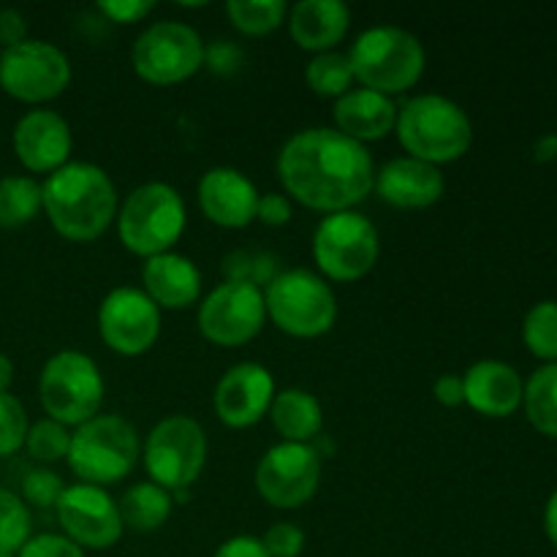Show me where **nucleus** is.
<instances>
[{"instance_id": "16", "label": "nucleus", "mask_w": 557, "mask_h": 557, "mask_svg": "<svg viewBox=\"0 0 557 557\" xmlns=\"http://www.w3.org/2000/svg\"><path fill=\"white\" fill-rule=\"evenodd\" d=\"M54 511L63 536H69L82 549H109L123 539L125 525L120 506L107 493V487L85 482L69 484Z\"/></svg>"}, {"instance_id": "3", "label": "nucleus", "mask_w": 557, "mask_h": 557, "mask_svg": "<svg viewBox=\"0 0 557 557\" xmlns=\"http://www.w3.org/2000/svg\"><path fill=\"white\" fill-rule=\"evenodd\" d=\"M395 134L408 156L438 169L460 161L473 145V123L466 109L438 92H422L397 107Z\"/></svg>"}, {"instance_id": "45", "label": "nucleus", "mask_w": 557, "mask_h": 557, "mask_svg": "<svg viewBox=\"0 0 557 557\" xmlns=\"http://www.w3.org/2000/svg\"><path fill=\"white\" fill-rule=\"evenodd\" d=\"M533 158H536L539 163L557 161V134L539 136L536 145H533Z\"/></svg>"}, {"instance_id": "28", "label": "nucleus", "mask_w": 557, "mask_h": 557, "mask_svg": "<svg viewBox=\"0 0 557 557\" xmlns=\"http://www.w3.org/2000/svg\"><path fill=\"white\" fill-rule=\"evenodd\" d=\"M41 212V183L30 174L0 177V228H22Z\"/></svg>"}, {"instance_id": "40", "label": "nucleus", "mask_w": 557, "mask_h": 557, "mask_svg": "<svg viewBox=\"0 0 557 557\" xmlns=\"http://www.w3.org/2000/svg\"><path fill=\"white\" fill-rule=\"evenodd\" d=\"M98 11L112 25H136L156 11V3L152 0H101Z\"/></svg>"}, {"instance_id": "30", "label": "nucleus", "mask_w": 557, "mask_h": 557, "mask_svg": "<svg viewBox=\"0 0 557 557\" xmlns=\"http://www.w3.org/2000/svg\"><path fill=\"white\" fill-rule=\"evenodd\" d=\"M223 281L248 283L264 292L277 275H281V259L270 250L261 248H237L223 256Z\"/></svg>"}, {"instance_id": "34", "label": "nucleus", "mask_w": 557, "mask_h": 557, "mask_svg": "<svg viewBox=\"0 0 557 557\" xmlns=\"http://www.w3.org/2000/svg\"><path fill=\"white\" fill-rule=\"evenodd\" d=\"M30 509L11 490L0 487V553H20L22 544L33 536Z\"/></svg>"}, {"instance_id": "21", "label": "nucleus", "mask_w": 557, "mask_h": 557, "mask_svg": "<svg viewBox=\"0 0 557 557\" xmlns=\"http://www.w3.org/2000/svg\"><path fill=\"white\" fill-rule=\"evenodd\" d=\"M462 386H466V406L487 419H506L522 408L525 381L509 362L500 359H482L471 364L462 375Z\"/></svg>"}, {"instance_id": "44", "label": "nucleus", "mask_w": 557, "mask_h": 557, "mask_svg": "<svg viewBox=\"0 0 557 557\" xmlns=\"http://www.w3.org/2000/svg\"><path fill=\"white\" fill-rule=\"evenodd\" d=\"M212 557H270V555H267L261 539L245 536L243 533V536L226 539V542L215 549V555Z\"/></svg>"}, {"instance_id": "23", "label": "nucleus", "mask_w": 557, "mask_h": 557, "mask_svg": "<svg viewBox=\"0 0 557 557\" xmlns=\"http://www.w3.org/2000/svg\"><path fill=\"white\" fill-rule=\"evenodd\" d=\"M332 117H335V131L359 145H368V141H379L395 131L397 103L384 92L354 87L346 96L337 98L332 107Z\"/></svg>"}, {"instance_id": "9", "label": "nucleus", "mask_w": 557, "mask_h": 557, "mask_svg": "<svg viewBox=\"0 0 557 557\" xmlns=\"http://www.w3.org/2000/svg\"><path fill=\"white\" fill-rule=\"evenodd\" d=\"M381 256L379 228L362 212L324 215L313 232V261L324 281L354 283L370 275Z\"/></svg>"}, {"instance_id": "48", "label": "nucleus", "mask_w": 557, "mask_h": 557, "mask_svg": "<svg viewBox=\"0 0 557 557\" xmlns=\"http://www.w3.org/2000/svg\"><path fill=\"white\" fill-rule=\"evenodd\" d=\"M0 557H16L14 553H0Z\"/></svg>"}, {"instance_id": "20", "label": "nucleus", "mask_w": 557, "mask_h": 557, "mask_svg": "<svg viewBox=\"0 0 557 557\" xmlns=\"http://www.w3.org/2000/svg\"><path fill=\"white\" fill-rule=\"evenodd\" d=\"M196 196L207 221L221 228H245L256 221L261 194L239 169L212 166L201 174Z\"/></svg>"}, {"instance_id": "12", "label": "nucleus", "mask_w": 557, "mask_h": 557, "mask_svg": "<svg viewBox=\"0 0 557 557\" xmlns=\"http://www.w3.org/2000/svg\"><path fill=\"white\" fill-rule=\"evenodd\" d=\"M69 85V54L54 47L52 41L25 38L16 47L0 52V87L5 96L16 98V101L41 107V103L63 96Z\"/></svg>"}, {"instance_id": "13", "label": "nucleus", "mask_w": 557, "mask_h": 557, "mask_svg": "<svg viewBox=\"0 0 557 557\" xmlns=\"http://www.w3.org/2000/svg\"><path fill=\"white\" fill-rule=\"evenodd\" d=\"M199 332L221 348H237L256 341L267 324L264 292L248 283L223 281L201 299Z\"/></svg>"}, {"instance_id": "38", "label": "nucleus", "mask_w": 557, "mask_h": 557, "mask_svg": "<svg viewBox=\"0 0 557 557\" xmlns=\"http://www.w3.org/2000/svg\"><path fill=\"white\" fill-rule=\"evenodd\" d=\"M261 544L270 557H299L305 549V531L294 522H275L267 528Z\"/></svg>"}, {"instance_id": "22", "label": "nucleus", "mask_w": 557, "mask_h": 557, "mask_svg": "<svg viewBox=\"0 0 557 557\" xmlns=\"http://www.w3.org/2000/svg\"><path fill=\"white\" fill-rule=\"evenodd\" d=\"M141 292L161 310H185L199 302L201 272L194 259L169 250V253L145 259Z\"/></svg>"}, {"instance_id": "25", "label": "nucleus", "mask_w": 557, "mask_h": 557, "mask_svg": "<svg viewBox=\"0 0 557 557\" xmlns=\"http://www.w3.org/2000/svg\"><path fill=\"white\" fill-rule=\"evenodd\" d=\"M267 417L288 444H313L324 428V408L308 389H281Z\"/></svg>"}, {"instance_id": "42", "label": "nucleus", "mask_w": 557, "mask_h": 557, "mask_svg": "<svg viewBox=\"0 0 557 557\" xmlns=\"http://www.w3.org/2000/svg\"><path fill=\"white\" fill-rule=\"evenodd\" d=\"M27 38V22L22 11L16 9H0V44L3 49L16 47Z\"/></svg>"}, {"instance_id": "7", "label": "nucleus", "mask_w": 557, "mask_h": 557, "mask_svg": "<svg viewBox=\"0 0 557 557\" xmlns=\"http://www.w3.org/2000/svg\"><path fill=\"white\" fill-rule=\"evenodd\" d=\"M103 392L107 384L96 359L74 348L52 354L38 375V400L44 413L65 428H79L87 419L98 417Z\"/></svg>"}, {"instance_id": "43", "label": "nucleus", "mask_w": 557, "mask_h": 557, "mask_svg": "<svg viewBox=\"0 0 557 557\" xmlns=\"http://www.w3.org/2000/svg\"><path fill=\"white\" fill-rule=\"evenodd\" d=\"M433 395H435V400L446 408L466 406V386H462V375L444 373L438 381H435Z\"/></svg>"}, {"instance_id": "15", "label": "nucleus", "mask_w": 557, "mask_h": 557, "mask_svg": "<svg viewBox=\"0 0 557 557\" xmlns=\"http://www.w3.org/2000/svg\"><path fill=\"white\" fill-rule=\"evenodd\" d=\"M98 335L120 357H141L161 335V308L141 288H112L98 305Z\"/></svg>"}, {"instance_id": "10", "label": "nucleus", "mask_w": 557, "mask_h": 557, "mask_svg": "<svg viewBox=\"0 0 557 557\" xmlns=\"http://www.w3.org/2000/svg\"><path fill=\"white\" fill-rule=\"evenodd\" d=\"M131 63L147 85H180L205 69V41L199 30L185 22H152L134 41Z\"/></svg>"}, {"instance_id": "46", "label": "nucleus", "mask_w": 557, "mask_h": 557, "mask_svg": "<svg viewBox=\"0 0 557 557\" xmlns=\"http://www.w3.org/2000/svg\"><path fill=\"white\" fill-rule=\"evenodd\" d=\"M544 533H547L549 544L557 549V490L549 495L547 506H544Z\"/></svg>"}, {"instance_id": "41", "label": "nucleus", "mask_w": 557, "mask_h": 557, "mask_svg": "<svg viewBox=\"0 0 557 557\" xmlns=\"http://www.w3.org/2000/svg\"><path fill=\"white\" fill-rule=\"evenodd\" d=\"M294 218V205L286 194H277V190H270V194L259 196V207H256V221L264 223L270 228H281L286 223H292Z\"/></svg>"}, {"instance_id": "17", "label": "nucleus", "mask_w": 557, "mask_h": 557, "mask_svg": "<svg viewBox=\"0 0 557 557\" xmlns=\"http://www.w3.org/2000/svg\"><path fill=\"white\" fill-rule=\"evenodd\" d=\"M275 395V379L264 364L237 362L218 381L212 406L226 428L245 430L259 424L270 413Z\"/></svg>"}, {"instance_id": "26", "label": "nucleus", "mask_w": 557, "mask_h": 557, "mask_svg": "<svg viewBox=\"0 0 557 557\" xmlns=\"http://www.w3.org/2000/svg\"><path fill=\"white\" fill-rule=\"evenodd\" d=\"M123 525L136 533H152L166 525L174 511V498L169 490L156 482H136L125 490L123 498L117 500Z\"/></svg>"}, {"instance_id": "4", "label": "nucleus", "mask_w": 557, "mask_h": 557, "mask_svg": "<svg viewBox=\"0 0 557 557\" xmlns=\"http://www.w3.org/2000/svg\"><path fill=\"white\" fill-rule=\"evenodd\" d=\"M348 60L359 87L392 98L422 79L428 52L413 33L397 25H373L359 33L348 49Z\"/></svg>"}, {"instance_id": "33", "label": "nucleus", "mask_w": 557, "mask_h": 557, "mask_svg": "<svg viewBox=\"0 0 557 557\" xmlns=\"http://www.w3.org/2000/svg\"><path fill=\"white\" fill-rule=\"evenodd\" d=\"M25 449L30 455V460H36L38 466H58L60 460L69 457L71 430L65 424L54 422V419H38L27 430Z\"/></svg>"}, {"instance_id": "36", "label": "nucleus", "mask_w": 557, "mask_h": 557, "mask_svg": "<svg viewBox=\"0 0 557 557\" xmlns=\"http://www.w3.org/2000/svg\"><path fill=\"white\" fill-rule=\"evenodd\" d=\"M65 484L52 468H33L22 476V495L27 506H38V509H49V506H58L60 495H63Z\"/></svg>"}, {"instance_id": "39", "label": "nucleus", "mask_w": 557, "mask_h": 557, "mask_svg": "<svg viewBox=\"0 0 557 557\" xmlns=\"http://www.w3.org/2000/svg\"><path fill=\"white\" fill-rule=\"evenodd\" d=\"M16 557H85V549L63 533H38L22 544Z\"/></svg>"}, {"instance_id": "47", "label": "nucleus", "mask_w": 557, "mask_h": 557, "mask_svg": "<svg viewBox=\"0 0 557 557\" xmlns=\"http://www.w3.org/2000/svg\"><path fill=\"white\" fill-rule=\"evenodd\" d=\"M11 384H14V362L5 354H0V395L11 392Z\"/></svg>"}, {"instance_id": "6", "label": "nucleus", "mask_w": 557, "mask_h": 557, "mask_svg": "<svg viewBox=\"0 0 557 557\" xmlns=\"http://www.w3.org/2000/svg\"><path fill=\"white\" fill-rule=\"evenodd\" d=\"M139 455L141 441L134 424L117 413H98L71 430L65 462L79 482L109 487L134 471Z\"/></svg>"}, {"instance_id": "2", "label": "nucleus", "mask_w": 557, "mask_h": 557, "mask_svg": "<svg viewBox=\"0 0 557 557\" xmlns=\"http://www.w3.org/2000/svg\"><path fill=\"white\" fill-rule=\"evenodd\" d=\"M117 188L107 169L90 161H69L41 183V212L69 243H92L114 223Z\"/></svg>"}, {"instance_id": "27", "label": "nucleus", "mask_w": 557, "mask_h": 557, "mask_svg": "<svg viewBox=\"0 0 557 557\" xmlns=\"http://www.w3.org/2000/svg\"><path fill=\"white\" fill-rule=\"evenodd\" d=\"M522 408L539 433L557 438V362L533 370L522 392Z\"/></svg>"}, {"instance_id": "1", "label": "nucleus", "mask_w": 557, "mask_h": 557, "mask_svg": "<svg viewBox=\"0 0 557 557\" xmlns=\"http://www.w3.org/2000/svg\"><path fill=\"white\" fill-rule=\"evenodd\" d=\"M283 194L324 215L354 210L373 194L375 163L368 147L335 128H305L277 152Z\"/></svg>"}, {"instance_id": "31", "label": "nucleus", "mask_w": 557, "mask_h": 557, "mask_svg": "<svg viewBox=\"0 0 557 557\" xmlns=\"http://www.w3.org/2000/svg\"><path fill=\"white\" fill-rule=\"evenodd\" d=\"M226 16L243 36H270L286 22L288 5L283 0H228Z\"/></svg>"}, {"instance_id": "19", "label": "nucleus", "mask_w": 557, "mask_h": 557, "mask_svg": "<svg viewBox=\"0 0 557 557\" xmlns=\"http://www.w3.org/2000/svg\"><path fill=\"white\" fill-rule=\"evenodd\" d=\"M373 194L395 210H428L446 194V177L438 166L400 156L375 169Z\"/></svg>"}, {"instance_id": "32", "label": "nucleus", "mask_w": 557, "mask_h": 557, "mask_svg": "<svg viewBox=\"0 0 557 557\" xmlns=\"http://www.w3.org/2000/svg\"><path fill=\"white\" fill-rule=\"evenodd\" d=\"M522 343L544 364L557 362V299L533 305L522 321Z\"/></svg>"}, {"instance_id": "29", "label": "nucleus", "mask_w": 557, "mask_h": 557, "mask_svg": "<svg viewBox=\"0 0 557 557\" xmlns=\"http://www.w3.org/2000/svg\"><path fill=\"white\" fill-rule=\"evenodd\" d=\"M305 82H308L310 90L321 98H335L337 101L341 96H346V92L354 90V85H357L348 52L332 49V52L313 54L308 69H305Z\"/></svg>"}, {"instance_id": "11", "label": "nucleus", "mask_w": 557, "mask_h": 557, "mask_svg": "<svg viewBox=\"0 0 557 557\" xmlns=\"http://www.w3.org/2000/svg\"><path fill=\"white\" fill-rule=\"evenodd\" d=\"M150 482L169 493L190 490L207 466V433L196 419L166 417L150 430L141 449Z\"/></svg>"}, {"instance_id": "14", "label": "nucleus", "mask_w": 557, "mask_h": 557, "mask_svg": "<svg viewBox=\"0 0 557 557\" xmlns=\"http://www.w3.org/2000/svg\"><path fill=\"white\" fill-rule=\"evenodd\" d=\"M321 487V455L313 444L270 446L256 466V490L272 509L292 511L313 500Z\"/></svg>"}, {"instance_id": "8", "label": "nucleus", "mask_w": 557, "mask_h": 557, "mask_svg": "<svg viewBox=\"0 0 557 557\" xmlns=\"http://www.w3.org/2000/svg\"><path fill=\"white\" fill-rule=\"evenodd\" d=\"M267 319L286 335L313 341L337 321V297L330 283L310 270H283L264 288Z\"/></svg>"}, {"instance_id": "35", "label": "nucleus", "mask_w": 557, "mask_h": 557, "mask_svg": "<svg viewBox=\"0 0 557 557\" xmlns=\"http://www.w3.org/2000/svg\"><path fill=\"white\" fill-rule=\"evenodd\" d=\"M27 430V411L11 392L0 395V457H11L20 449H25Z\"/></svg>"}, {"instance_id": "5", "label": "nucleus", "mask_w": 557, "mask_h": 557, "mask_svg": "<svg viewBox=\"0 0 557 557\" xmlns=\"http://www.w3.org/2000/svg\"><path fill=\"white\" fill-rule=\"evenodd\" d=\"M117 237L125 250L139 259H152L174 250L188 223V210L180 190L169 183H141L120 205Z\"/></svg>"}, {"instance_id": "37", "label": "nucleus", "mask_w": 557, "mask_h": 557, "mask_svg": "<svg viewBox=\"0 0 557 557\" xmlns=\"http://www.w3.org/2000/svg\"><path fill=\"white\" fill-rule=\"evenodd\" d=\"M245 65V49L228 38L205 44V69H210L215 76H234Z\"/></svg>"}, {"instance_id": "24", "label": "nucleus", "mask_w": 557, "mask_h": 557, "mask_svg": "<svg viewBox=\"0 0 557 557\" xmlns=\"http://www.w3.org/2000/svg\"><path fill=\"white\" fill-rule=\"evenodd\" d=\"M288 33L305 52H332L351 27V9L341 0H302L288 5Z\"/></svg>"}, {"instance_id": "18", "label": "nucleus", "mask_w": 557, "mask_h": 557, "mask_svg": "<svg viewBox=\"0 0 557 557\" xmlns=\"http://www.w3.org/2000/svg\"><path fill=\"white\" fill-rule=\"evenodd\" d=\"M11 147L30 174H52L71 161L74 136L69 120L54 109H30L22 114L11 134Z\"/></svg>"}]
</instances>
